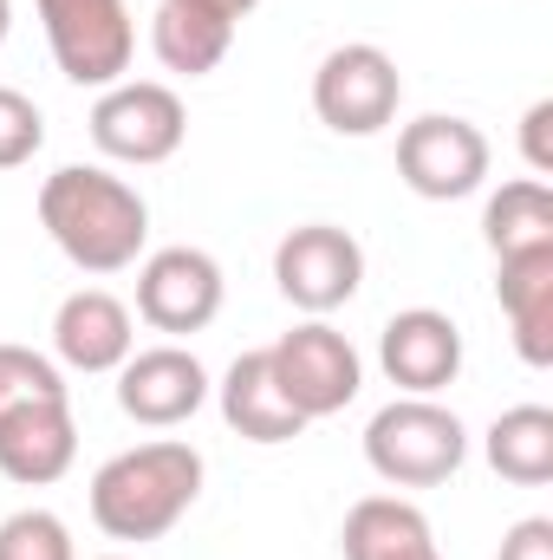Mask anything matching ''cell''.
Listing matches in <instances>:
<instances>
[{"instance_id":"cell-1","label":"cell","mask_w":553,"mask_h":560,"mask_svg":"<svg viewBox=\"0 0 553 560\" xmlns=\"http://www.w3.org/2000/svg\"><path fill=\"white\" fill-rule=\"evenodd\" d=\"M39 229L79 275H125L143 261L150 202L98 163H66L39 183Z\"/></svg>"},{"instance_id":"cell-2","label":"cell","mask_w":553,"mask_h":560,"mask_svg":"<svg viewBox=\"0 0 553 560\" xmlns=\"http://www.w3.org/2000/svg\"><path fill=\"white\" fill-rule=\"evenodd\" d=\"M202 450L183 436H156L138 450H118L92 476V522L111 541H163L202 495Z\"/></svg>"},{"instance_id":"cell-3","label":"cell","mask_w":553,"mask_h":560,"mask_svg":"<svg viewBox=\"0 0 553 560\" xmlns=\"http://www.w3.org/2000/svg\"><path fill=\"white\" fill-rule=\"evenodd\" d=\"M462 456H469V430L436 398H391L365 423V463L391 489H436L462 469Z\"/></svg>"},{"instance_id":"cell-4","label":"cell","mask_w":553,"mask_h":560,"mask_svg":"<svg viewBox=\"0 0 553 560\" xmlns=\"http://www.w3.org/2000/svg\"><path fill=\"white\" fill-rule=\"evenodd\" d=\"M404 105V72L385 46L372 39H345L319 59L313 72V112L326 131L339 138H378Z\"/></svg>"},{"instance_id":"cell-5","label":"cell","mask_w":553,"mask_h":560,"mask_svg":"<svg viewBox=\"0 0 553 560\" xmlns=\"http://www.w3.org/2000/svg\"><path fill=\"white\" fill-rule=\"evenodd\" d=\"M268 365H274L280 392L293 398V411L306 423L339 418V411L365 392V359H358V346H352L339 326H326V319H306V326L280 332L274 346H268Z\"/></svg>"},{"instance_id":"cell-6","label":"cell","mask_w":553,"mask_h":560,"mask_svg":"<svg viewBox=\"0 0 553 560\" xmlns=\"http://www.w3.org/2000/svg\"><path fill=\"white\" fill-rule=\"evenodd\" d=\"M39 26H46L52 66L72 85L105 92V85H118L131 72L138 26H131L125 0H39Z\"/></svg>"},{"instance_id":"cell-7","label":"cell","mask_w":553,"mask_h":560,"mask_svg":"<svg viewBox=\"0 0 553 560\" xmlns=\"http://www.w3.org/2000/svg\"><path fill=\"white\" fill-rule=\"evenodd\" d=\"M85 125H92V143L111 163H138V170L169 163L183 150V138H189V112H183V98L163 79H118V85H105Z\"/></svg>"},{"instance_id":"cell-8","label":"cell","mask_w":553,"mask_h":560,"mask_svg":"<svg viewBox=\"0 0 553 560\" xmlns=\"http://www.w3.org/2000/svg\"><path fill=\"white\" fill-rule=\"evenodd\" d=\"M274 287L286 293V306H299L306 319L339 313L365 287V248H358V235L339 229V222H299V229H286L274 248Z\"/></svg>"},{"instance_id":"cell-9","label":"cell","mask_w":553,"mask_h":560,"mask_svg":"<svg viewBox=\"0 0 553 560\" xmlns=\"http://www.w3.org/2000/svg\"><path fill=\"white\" fill-rule=\"evenodd\" d=\"M398 176L423 202H462L489 183V138L469 118L430 112L398 131Z\"/></svg>"},{"instance_id":"cell-10","label":"cell","mask_w":553,"mask_h":560,"mask_svg":"<svg viewBox=\"0 0 553 560\" xmlns=\"http://www.w3.org/2000/svg\"><path fill=\"white\" fill-rule=\"evenodd\" d=\"M222 293H228V280H222V261L209 248L176 242V248H156L138 261V319L169 332V339L202 332L222 313Z\"/></svg>"},{"instance_id":"cell-11","label":"cell","mask_w":553,"mask_h":560,"mask_svg":"<svg viewBox=\"0 0 553 560\" xmlns=\"http://www.w3.org/2000/svg\"><path fill=\"white\" fill-rule=\"evenodd\" d=\"M209 372L189 346H150V352H131L118 365V411L143 430H176L189 423L202 405H209Z\"/></svg>"},{"instance_id":"cell-12","label":"cell","mask_w":553,"mask_h":560,"mask_svg":"<svg viewBox=\"0 0 553 560\" xmlns=\"http://www.w3.org/2000/svg\"><path fill=\"white\" fill-rule=\"evenodd\" d=\"M378 365L404 398H436L462 372V326L436 306H404L378 332Z\"/></svg>"},{"instance_id":"cell-13","label":"cell","mask_w":553,"mask_h":560,"mask_svg":"<svg viewBox=\"0 0 553 560\" xmlns=\"http://www.w3.org/2000/svg\"><path fill=\"white\" fill-rule=\"evenodd\" d=\"M131 352H138V319H131V306L118 293L79 287V293L59 300V313H52V359L66 372L98 378V372H118Z\"/></svg>"},{"instance_id":"cell-14","label":"cell","mask_w":553,"mask_h":560,"mask_svg":"<svg viewBox=\"0 0 553 560\" xmlns=\"http://www.w3.org/2000/svg\"><path fill=\"white\" fill-rule=\"evenodd\" d=\"M79 463V423L72 398H39L0 418V476L20 489H46Z\"/></svg>"},{"instance_id":"cell-15","label":"cell","mask_w":553,"mask_h":560,"mask_svg":"<svg viewBox=\"0 0 553 560\" xmlns=\"http://www.w3.org/2000/svg\"><path fill=\"white\" fill-rule=\"evenodd\" d=\"M495 300L508 313L515 352L541 372L553 365V248H521L495 261Z\"/></svg>"},{"instance_id":"cell-16","label":"cell","mask_w":553,"mask_h":560,"mask_svg":"<svg viewBox=\"0 0 553 560\" xmlns=\"http://www.w3.org/2000/svg\"><path fill=\"white\" fill-rule=\"evenodd\" d=\"M235 46V20L215 13L209 0H156L150 13V52L176 79H209Z\"/></svg>"},{"instance_id":"cell-17","label":"cell","mask_w":553,"mask_h":560,"mask_svg":"<svg viewBox=\"0 0 553 560\" xmlns=\"http://www.w3.org/2000/svg\"><path fill=\"white\" fill-rule=\"evenodd\" d=\"M215 398H222V418L235 436H248V443H293L306 418L293 411V398L280 392L274 365H268V346L261 352H242L235 365H228V378L215 385Z\"/></svg>"},{"instance_id":"cell-18","label":"cell","mask_w":553,"mask_h":560,"mask_svg":"<svg viewBox=\"0 0 553 560\" xmlns=\"http://www.w3.org/2000/svg\"><path fill=\"white\" fill-rule=\"evenodd\" d=\"M339 548H345V560H443L423 509L404 502V495H365V502H352V515L339 528Z\"/></svg>"},{"instance_id":"cell-19","label":"cell","mask_w":553,"mask_h":560,"mask_svg":"<svg viewBox=\"0 0 553 560\" xmlns=\"http://www.w3.org/2000/svg\"><path fill=\"white\" fill-rule=\"evenodd\" d=\"M482 456H489V469H495L502 482H515V489L553 482V411L548 405H515V411H502V418L489 423V436H482Z\"/></svg>"},{"instance_id":"cell-20","label":"cell","mask_w":553,"mask_h":560,"mask_svg":"<svg viewBox=\"0 0 553 560\" xmlns=\"http://www.w3.org/2000/svg\"><path fill=\"white\" fill-rule=\"evenodd\" d=\"M482 242L489 255H521V248H553V189L541 176H515L489 196L482 209Z\"/></svg>"},{"instance_id":"cell-21","label":"cell","mask_w":553,"mask_h":560,"mask_svg":"<svg viewBox=\"0 0 553 560\" xmlns=\"http://www.w3.org/2000/svg\"><path fill=\"white\" fill-rule=\"evenodd\" d=\"M39 398H66V372H59V359L0 339V418L20 411V405H39Z\"/></svg>"},{"instance_id":"cell-22","label":"cell","mask_w":553,"mask_h":560,"mask_svg":"<svg viewBox=\"0 0 553 560\" xmlns=\"http://www.w3.org/2000/svg\"><path fill=\"white\" fill-rule=\"evenodd\" d=\"M0 560H79V555H72V528L52 509H13L0 522Z\"/></svg>"},{"instance_id":"cell-23","label":"cell","mask_w":553,"mask_h":560,"mask_svg":"<svg viewBox=\"0 0 553 560\" xmlns=\"http://www.w3.org/2000/svg\"><path fill=\"white\" fill-rule=\"evenodd\" d=\"M39 143H46V118H39V105H33L26 92L0 85V170L33 163V156H39Z\"/></svg>"},{"instance_id":"cell-24","label":"cell","mask_w":553,"mask_h":560,"mask_svg":"<svg viewBox=\"0 0 553 560\" xmlns=\"http://www.w3.org/2000/svg\"><path fill=\"white\" fill-rule=\"evenodd\" d=\"M521 156H528V170L541 183L553 176V98H534L528 105V118H521Z\"/></svg>"},{"instance_id":"cell-25","label":"cell","mask_w":553,"mask_h":560,"mask_svg":"<svg viewBox=\"0 0 553 560\" xmlns=\"http://www.w3.org/2000/svg\"><path fill=\"white\" fill-rule=\"evenodd\" d=\"M495 560H553V522L548 515H521V522L502 535V555Z\"/></svg>"},{"instance_id":"cell-26","label":"cell","mask_w":553,"mask_h":560,"mask_svg":"<svg viewBox=\"0 0 553 560\" xmlns=\"http://www.w3.org/2000/svg\"><path fill=\"white\" fill-rule=\"evenodd\" d=\"M209 7H215V13H228V20H235V26H242V20H248V13H255V7H261V0H209Z\"/></svg>"},{"instance_id":"cell-27","label":"cell","mask_w":553,"mask_h":560,"mask_svg":"<svg viewBox=\"0 0 553 560\" xmlns=\"http://www.w3.org/2000/svg\"><path fill=\"white\" fill-rule=\"evenodd\" d=\"M7 26H13V0H0V46H7Z\"/></svg>"},{"instance_id":"cell-28","label":"cell","mask_w":553,"mask_h":560,"mask_svg":"<svg viewBox=\"0 0 553 560\" xmlns=\"http://www.w3.org/2000/svg\"><path fill=\"white\" fill-rule=\"evenodd\" d=\"M105 560H131V555H105Z\"/></svg>"}]
</instances>
